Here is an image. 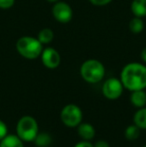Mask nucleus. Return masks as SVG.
Returning a JSON list of instances; mask_svg holds the SVG:
<instances>
[{
  "mask_svg": "<svg viewBox=\"0 0 146 147\" xmlns=\"http://www.w3.org/2000/svg\"><path fill=\"white\" fill-rule=\"evenodd\" d=\"M41 60L45 67L49 69H55L60 64V55L52 47L43 49L41 53Z\"/></svg>",
  "mask_w": 146,
  "mask_h": 147,
  "instance_id": "obj_8",
  "label": "nucleus"
},
{
  "mask_svg": "<svg viewBox=\"0 0 146 147\" xmlns=\"http://www.w3.org/2000/svg\"><path fill=\"white\" fill-rule=\"evenodd\" d=\"M94 147H110L109 143L105 140H98L95 144L93 145Z\"/></svg>",
  "mask_w": 146,
  "mask_h": 147,
  "instance_id": "obj_22",
  "label": "nucleus"
},
{
  "mask_svg": "<svg viewBox=\"0 0 146 147\" xmlns=\"http://www.w3.org/2000/svg\"><path fill=\"white\" fill-rule=\"evenodd\" d=\"M130 101L135 107H144L146 104V92L144 90H135L132 91L130 96Z\"/></svg>",
  "mask_w": 146,
  "mask_h": 147,
  "instance_id": "obj_10",
  "label": "nucleus"
},
{
  "mask_svg": "<svg viewBox=\"0 0 146 147\" xmlns=\"http://www.w3.org/2000/svg\"><path fill=\"white\" fill-rule=\"evenodd\" d=\"M131 10L136 17L146 16V0H133L131 3Z\"/></svg>",
  "mask_w": 146,
  "mask_h": 147,
  "instance_id": "obj_12",
  "label": "nucleus"
},
{
  "mask_svg": "<svg viewBox=\"0 0 146 147\" xmlns=\"http://www.w3.org/2000/svg\"><path fill=\"white\" fill-rule=\"evenodd\" d=\"M52 14L55 19L60 23H67L73 17V12L70 5L65 2H56L53 6Z\"/></svg>",
  "mask_w": 146,
  "mask_h": 147,
  "instance_id": "obj_7",
  "label": "nucleus"
},
{
  "mask_svg": "<svg viewBox=\"0 0 146 147\" xmlns=\"http://www.w3.org/2000/svg\"><path fill=\"white\" fill-rule=\"evenodd\" d=\"M92 4L94 5H97V6H103V5H106V4L110 3L112 0H89Z\"/></svg>",
  "mask_w": 146,
  "mask_h": 147,
  "instance_id": "obj_20",
  "label": "nucleus"
},
{
  "mask_svg": "<svg viewBox=\"0 0 146 147\" xmlns=\"http://www.w3.org/2000/svg\"><path fill=\"white\" fill-rule=\"evenodd\" d=\"M51 141H52V138L49 135L47 132H42V133L37 134V136L34 139V142H35L36 146L38 147H47L50 145Z\"/></svg>",
  "mask_w": 146,
  "mask_h": 147,
  "instance_id": "obj_14",
  "label": "nucleus"
},
{
  "mask_svg": "<svg viewBox=\"0 0 146 147\" xmlns=\"http://www.w3.org/2000/svg\"><path fill=\"white\" fill-rule=\"evenodd\" d=\"M53 37H54V34H53V31L49 28H44V29L40 30L38 33V39L42 44H48L51 41L53 40Z\"/></svg>",
  "mask_w": 146,
  "mask_h": 147,
  "instance_id": "obj_17",
  "label": "nucleus"
},
{
  "mask_svg": "<svg viewBox=\"0 0 146 147\" xmlns=\"http://www.w3.org/2000/svg\"><path fill=\"white\" fill-rule=\"evenodd\" d=\"M15 0H0V8L2 9H9L14 5Z\"/></svg>",
  "mask_w": 146,
  "mask_h": 147,
  "instance_id": "obj_18",
  "label": "nucleus"
},
{
  "mask_svg": "<svg viewBox=\"0 0 146 147\" xmlns=\"http://www.w3.org/2000/svg\"><path fill=\"white\" fill-rule=\"evenodd\" d=\"M16 50L21 56L27 59H36L43 51L42 43L37 38L23 36L16 42Z\"/></svg>",
  "mask_w": 146,
  "mask_h": 147,
  "instance_id": "obj_2",
  "label": "nucleus"
},
{
  "mask_svg": "<svg viewBox=\"0 0 146 147\" xmlns=\"http://www.w3.org/2000/svg\"><path fill=\"white\" fill-rule=\"evenodd\" d=\"M141 59H142L143 61L146 63V47L143 49L142 51H141Z\"/></svg>",
  "mask_w": 146,
  "mask_h": 147,
  "instance_id": "obj_23",
  "label": "nucleus"
},
{
  "mask_svg": "<svg viewBox=\"0 0 146 147\" xmlns=\"http://www.w3.org/2000/svg\"><path fill=\"white\" fill-rule=\"evenodd\" d=\"M123 84L117 78H108L102 86V93L108 99L114 100L121 96L123 92Z\"/></svg>",
  "mask_w": 146,
  "mask_h": 147,
  "instance_id": "obj_6",
  "label": "nucleus"
},
{
  "mask_svg": "<svg viewBox=\"0 0 146 147\" xmlns=\"http://www.w3.org/2000/svg\"><path fill=\"white\" fill-rule=\"evenodd\" d=\"M143 28H144V22H143V20L140 17H136L135 16L129 22V29L134 34H138V33L142 32Z\"/></svg>",
  "mask_w": 146,
  "mask_h": 147,
  "instance_id": "obj_15",
  "label": "nucleus"
},
{
  "mask_svg": "<svg viewBox=\"0 0 146 147\" xmlns=\"http://www.w3.org/2000/svg\"><path fill=\"white\" fill-rule=\"evenodd\" d=\"M0 147H24V144L17 135L7 134L0 142Z\"/></svg>",
  "mask_w": 146,
  "mask_h": 147,
  "instance_id": "obj_11",
  "label": "nucleus"
},
{
  "mask_svg": "<svg viewBox=\"0 0 146 147\" xmlns=\"http://www.w3.org/2000/svg\"><path fill=\"white\" fill-rule=\"evenodd\" d=\"M143 147H146V145H145V146H143Z\"/></svg>",
  "mask_w": 146,
  "mask_h": 147,
  "instance_id": "obj_25",
  "label": "nucleus"
},
{
  "mask_svg": "<svg viewBox=\"0 0 146 147\" xmlns=\"http://www.w3.org/2000/svg\"><path fill=\"white\" fill-rule=\"evenodd\" d=\"M74 147H94V146L92 145L89 141H87V140H84V141L78 142L77 144H75V146H74Z\"/></svg>",
  "mask_w": 146,
  "mask_h": 147,
  "instance_id": "obj_21",
  "label": "nucleus"
},
{
  "mask_svg": "<svg viewBox=\"0 0 146 147\" xmlns=\"http://www.w3.org/2000/svg\"><path fill=\"white\" fill-rule=\"evenodd\" d=\"M46 1H48V2H52V3H56V2H58L59 0H46Z\"/></svg>",
  "mask_w": 146,
  "mask_h": 147,
  "instance_id": "obj_24",
  "label": "nucleus"
},
{
  "mask_svg": "<svg viewBox=\"0 0 146 147\" xmlns=\"http://www.w3.org/2000/svg\"><path fill=\"white\" fill-rule=\"evenodd\" d=\"M139 136H140V128L135 125V124L129 125L125 129V137L129 141H134Z\"/></svg>",
  "mask_w": 146,
  "mask_h": 147,
  "instance_id": "obj_16",
  "label": "nucleus"
},
{
  "mask_svg": "<svg viewBox=\"0 0 146 147\" xmlns=\"http://www.w3.org/2000/svg\"><path fill=\"white\" fill-rule=\"evenodd\" d=\"M17 136L25 142L34 141L38 134V124L37 121L32 116L25 115L19 119L16 126Z\"/></svg>",
  "mask_w": 146,
  "mask_h": 147,
  "instance_id": "obj_4",
  "label": "nucleus"
},
{
  "mask_svg": "<svg viewBox=\"0 0 146 147\" xmlns=\"http://www.w3.org/2000/svg\"><path fill=\"white\" fill-rule=\"evenodd\" d=\"M121 82L130 91L146 88V66L137 62L125 65L121 71Z\"/></svg>",
  "mask_w": 146,
  "mask_h": 147,
  "instance_id": "obj_1",
  "label": "nucleus"
},
{
  "mask_svg": "<svg viewBox=\"0 0 146 147\" xmlns=\"http://www.w3.org/2000/svg\"><path fill=\"white\" fill-rule=\"evenodd\" d=\"M63 124L67 127H77L82 121L83 113L80 107L75 104H68L63 107L60 114Z\"/></svg>",
  "mask_w": 146,
  "mask_h": 147,
  "instance_id": "obj_5",
  "label": "nucleus"
},
{
  "mask_svg": "<svg viewBox=\"0 0 146 147\" xmlns=\"http://www.w3.org/2000/svg\"><path fill=\"white\" fill-rule=\"evenodd\" d=\"M133 122L140 129H146V107H141L135 112Z\"/></svg>",
  "mask_w": 146,
  "mask_h": 147,
  "instance_id": "obj_13",
  "label": "nucleus"
},
{
  "mask_svg": "<svg viewBox=\"0 0 146 147\" xmlns=\"http://www.w3.org/2000/svg\"><path fill=\"white\" fill-rule=\"evenodd\" d=\"M82 78L88 83H97L103 79L105 75V68L103 64L96 59L86 60L80 67Z\"/></svg>",
  "mask_w": 146,
  "mask_h": 147,
  "instance_id": "obj_3",
  "label": "nucleus"
},
{
  "mask_svg": "<svg viewBox=\"0 0 146 147\" xmlns=\"http://www.w3.org/2000/svg\"><path fill=\"white\" fill-rule=\"evenodd\" d=\"M7 132H8V128L6 126V124L0 120V140H2L7 135Z\"/></svg>",
  "mask_w": 146,
  "mask_h": 147,
  "instance_id": "obj_19",
  "label": "nucleus"
},
{
  "mask_svg": "<svg viewBox=\"0 0 146 147\" xmlns=\"http://www.w3.org/2000/svg\"><path fill=\"white\" fill-rule=\"evenodd\" d=\"M78 135L83 140H91L95 136V128L90 123H80L77 126Z\"/></svg>",
  "mask_w": 146,
  "mask_h": 147,
  "instance_id": "obj_9",
  "label": "nucleus"
}]
</instances>
